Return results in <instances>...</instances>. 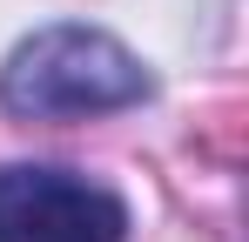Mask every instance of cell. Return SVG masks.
<instances>
[{"label": "cell", "mask_w": 249, "mask_h": 242, "mask_svg": "<svg viewBox=\"0 0 249 242\" xmlns=\"http://www.w3.org/2000/svg\"><path fill=\"white\" fill-rule=\"evenodd\" d=\"M155 74L142 68V54L122 47L101 27H41L27 34L7 68H0V108L20 121H88V115H115L148 101Z\"/></svg>", "instance_id": "obj_1"}, {"label": "cell", "mask_w": 249, "mask_h": 242, "mask_svg": "<svg viewBox=\"0 0 249 242\" xmlns=\"http://www.w3.org/2000/svg\"><path fill=\"white\" fill-rule=\"evenodd\" d=\"M0 242H128V202L74 168L7 161L0 168Z\"/></svg>", "instance_id": "obj_2"}]
</instances>
